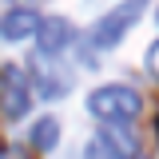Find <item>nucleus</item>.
<instances>
[{"label": "nucleus", "mask_w": 159, "mask_h": 159, "mask_svg": "<svg viewBox=\"0 0 159 159\" xmlns=\"http://www.w3.org/2000/svg\"><path fill=\"white\" fill-rule=\"evenodd\" d=\"M88 111L103 123H131L143 111V99L127 88V84H103L88 96Z\"/></svg>", "instance_id": "nucleus-1"}, {"label": "nucleus", "mask_w": 159, "mask_h": 159, "mask_svg": "<svg viewBox=\"0 0 159 159\" xmlns=\"http://www.w3.org/2000/svg\"><path fill=\"white\" fill-rule=\"evenodd\" d=\"M143 12H147V0H119L111 12H103V16L92 24L88 40H92L96 48H116L119 40L135 28V20L143 16Z\"/></svg>", "instance_id": "nucleus-2"}, {"label": "nucleus", "mask_w": 159, "mask_h": 159, "mask_svg": "<svg viewBox=\"0 0 159 159\" xmlns=\"http://www.w3.org/2000/svg\"><path fill=\"white\" fill-rule=\"evenodd\" d=\"M0 107L8 119H24L28 107H32V88H28V76L20 68H0Z\"/></svg>", "instance_id": "nucleus-3"}, {"label": "nucleus", "mask_w": 159, "mask_h": 159, "mask_svg": "<svg viewBox=\"0 0 159 159\" xmlns=\"http://www.w3.org/2000/svg\"><path fill=\"white\" fill-rule=\"evenodd\" d=\"M32 80H36V92L44 99H64L68 96V76L56 68V56L36 52V56H32Z\"/></svg>", "instance_id": "nucleus-4"}, {"label": "nucleus", "mask_w": 159, "mask_h": 159, "mask_svg": "<svg viewBox=\"0 0 159 159\" xmlns=\"http://www.w3.org/2000/svg\"><path fill=\"white\" fill-rule=\"evenodd\" d=\"M72 44H76V28H72L64 16H52V20L40 24V32H36V52H44V56H60V52L72 48Z\"/></svg>", "instance_id": "nucleus-5"}, {"label": "nucleus", "mask_w": 159, "mask_h": 159, "mask_svg": "<svg viewBox=\"0 0 159 159\" xmlns=\"http://www.w3.org/2000/svg\"><path fill=\"white\" fill-rule=\"evenodd\" d=\"M40 24H44V20H40L32 8H12V12H4V20H0V40H8V44L32 40L40 32Z\"/></svg>", "instance_id": "nucleus-6"}, {"label": "nucleus", "mask_w": 159, "mask_h": 159, "mask_svg": "<svg viewBox=\"0 0 159 159\" xmlns=\"http://www.w3.org/2000/svg\"><path fill=\"white\" fill-rule=\"evenodd\" d=\"M56 143H60V119H52V116L36 119L32 123V147L36 151H52Z\"/></svg>", "instance_id": "nucleus-7"}, {"label": "nucleus", "mask_w": 159, "mask_h": 159, "mask_svg": "<svg viewBox=\"0 0 159 159\" xmlns=\"http://www.w3.org/2000/svg\"><path fill=\"white\" fill-rule=\"evenodd\" d=\"M84 159H127V155L116 147V139L107 135V131H99V135H92V139H88V147H84Z\"/></svg>", "instance_id": "nucleus-8"}, {"label": "nucleus", "mask_w": 159, "mask_h": 159, "mask_svg": "<svg viewBox=\"0 0 159 159\" xmlns=\"http://www.w3.org/2000/svg\"><path fill=\"white\" fill-rule=\"evenodd\" d=\"M147 68H151V72L159 76V40L151 44V48H147Z\"/></svg>", "instance_id": "nucleus-9"}, {"label": "nucleus", "mask_w": 159, "mask_h": 159, "mask_svg": "<svg viewBox=\"0 0 159 159\" xmlns=\"http://www.w3.org/2000/svg\"><path fill=\"white\" fill-rule=\"evenodd\" d=\"M0 159H24V151H16V147H0Z\"/></svg>", "instance_id": "nucleus-10"}, {"label": "nucleus", "mask_w": 159, "mask_h": 159, "mask_svg": "<svg viewBox=\"0 0 159 159\" xmlns=\"http://www.w3.org/2000/svg\"><path fill=\"white\" fill-rule=\"evenodd\" d=\"M155 127H159V119H155Z\"/></svg>", "instance_id": "nucleus-11"}, {"label": "nucleus", "mask_w": 159, "mask_h": 159, "mask_svg": "<svg viewBox=\"0 0 159 159\" xmlns=\"http://www.w3.org/2000/svg\"><path fill=\"white\" fill-rule=\"evenodd\" d=\"M135 159H139V155H135Z\"/></svg>", "instance_id": "nucleus-12"}]
</instances>
